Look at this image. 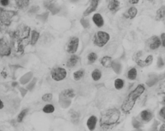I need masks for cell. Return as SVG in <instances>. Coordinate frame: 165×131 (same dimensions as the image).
<instances>
[{"mask_svg": "<svg viewBox=\"0 0 165 131\" xmlns=\"http://www.w3.org/2000/svg\"><path fill=\"white\" fill-rule=\"evenodd\" d=\"M145 91V86L143 84H140L131 91L121 105V108L122 112L125 114H128L130 113L135 105L136 101L141 97Z\"/></svg>", "mask_w": 165, "mask_h": 131, "instance_id": "1", "label": "cell"}, {"mask_svg": "<svg viewBox=\"0 0 165 131\" xmlns=\"http://www.w3.org/2000/svg\"><path fill=\"white\" fill-rule=\"evenodd\" d=\"M120 111L118 109L112 108L103 112L100 120L101 127H109L118 123L120 117Z\"/></svg>", "mask_w": 165, "mask_h": 131, "instance_id": "2", "label": "cell"}, {"mask_svg": "<svg viewBox=\"0 0 165 131\" xmlns=\"http://www.w3.org/2000/svg\"><path fill=\"white\" fill-rule=\"evenodd\" d=\"M110 40L109 34L104 31H98L95 33L93 37V43L98 47L104 46Z\"/></svg>", "mask_w": 165, "mask_h": 131, "instance_id": "3", "label": "cell"}, {"mask_svg": "<svg viewBox=\"0 0 165 131\" xmlns=\"http://www.w3.org/2000/svg\"><path fill=\"white\" fill-rule=\"evenodd\" d=\"M67 72L65 69L57 67L54 69L51 72V77L53 80L56 81H61L66 77Z\"/></svg>", "mask_w": 165, "mask_h": 131, "instance_id": "4", "label": "cell"}, {"mask_svg": "<svg viewBox=\"0 0 165 131\" xmlns=\"http://www.w3.org/2000/svg\"><path fill=\"white\" fill-rule=\"evenodd\" d=\"M79 44V38L77 37H72L68 43L66 51L69 53L74 54L77 51Z\"/></svg>", "mask_w": 165, "mask_h": 131, "instance_id": "5", "label": "cell"}, {"mask_svg": "<svg viewBox=\"0 0 165 131\" xmlns=\"http://www.w3.org/2000/svg\"><path fill=\"white\" fill-rule=\"evenodd\" d=\"M148 41H149V47L151 50H156L162 45L161 39L157 36H154L151 37L148 40Z\"/></svg>", "mask_w": 165, "mask_h": 131, "instance_id": "6", "label": "cell"}, {"mask_svg": "<svg viewBox=\"0 0 165 131\" xmlns=\"http://www.w3.org/2000/svg\"><path fill=\"white\" fill-rule=\"evenodd\" d=\"M15 12L13 11H4L1 12V20L2 23H4L5 24L9 26L10 24L11 21L10 19L15 15Z\"/></svg>", "mask_w": 165, "mask_h": 131, "instance_id": "7", "label": "cell"}, {"mask_svg": "<svg viewBox=\"0 0 165 131\" xmlns=\"http://www.w3.org/2000/svg\"><path fill=\"white\" fill-rule=\"evenodd\" d=\"M98 3H99L98 0H92L91 1L89 7L86 9V10H85V11L83 12V16H87L90 15L91 13H93V12L96 11L98 7Z\"/></svg>", "mask_w": 165, "mask_h": 131, "instance_id": "8", "label": "cell"}, {"mask_svg": "<svg viewBox=\"0 0 165 131\" xmlns=\"http://www.w3.org/2000/svg\"><path fill=\"white\" fill-rule=\"evenodd\" d=\"M11 53L10 47L4 41L3 39H1V56H9Z\"/></svg>", "mask_w": 165, "mask_h": 131, "instance_id": "9", "label": "cell"}, {"mask_svg": "<svg viewBox=\"0 0 165 131\" xmlns=\"http://www.w3.org/2000/svg\"><path fill=\"white\" fill-rule=\"evenodd\" d=\"M92 20L98 27H102L104 24V20L100 13H96L92 17Z\"/></svg>", "mask_w": 165, "mask_h": 131, "instance_id": "10", "label": "cell"}, {"mask_svg": "<svg viewBox=\"0 0 165 131\" xmlns=\"http://www.w3.org/2000/svg\"><path fill=\"white\" fill-rule=\"evenodd\" d=\"M97 118L94 116H92L89 117L87 120V127L90 131H93L95 130L96 126Z\"/></svg>", "mask_w": 165, "mask_h": 131, "instance_id": "11", "label": "cell"}, {"mask_svg": "<svg viewBox=\"0 0 165 131\" xmlns=\"http://www.w3.org/2000/svg\"><path fill=\"white\" fill-rule=\"evenodd\" d=\"M101 64L102 66L106 68H109L112 67L113 61H112V58L109 56H105L102 57L101 60Z\"/></svg>", "mask_w": 165, "mask_h": 131, "instance_id": "12", "label": "cell"}, {"mask_svg": "<svg viewBox=\"0 0 165 131\" xmlns=\"http://www.w3.org/2000/svg\"><path fill=\"white\" fill-rule=\"evenodd\" d=\"M120 3L118 0H111L108 4V9L111 12H115L119 9Z\"/></svg>", "mask_w": 165, "mask_h": 131, "instance_id": "13", "label": "cell"}, {"mask_svg": "<svg viewBox=\"0 0 165 131\" xmlns=\"http://www.w3.org/2000/svg\"><path fill=\"white\" fill-rule=\"evenodd\" d=\"M141 117L142 120L145 122H149L152 120L153 114L152 112L148 110H144L141 113Z\"/></svg>", "mask_w": 165, "mask_h": 131, "instance_id": "14", "label": "cell"}, {"mask_svg": "<svg viewBox=\"0 0 165 131\" xmlns=\"http://www.w3.org/2000/svg\"><path fill=\"white\" fill-rule=\"evenodd\" d=\"M78 60H79V57L77 55L75 54L72 55L68 60L66 63V66L69 68H73L77 64Z\"/></svg>", "mask_w": 165, "mask_h": 131, "instance_id": "15", "label": "cell"}, {"mask_svg": "<svg viewBox=\"0 0 165 131\" xmlns=\"http://www.w3.org/2000/svg\"><path fill=\"white\" fill-rule=\"evenodd\" d=\"M165 16V6H161L156 13L155 19L157 21H160L164 19Z\"/></svg>", "mask_w": 165, "mask_h": 131, "instance_id": "16", "label": "cell"}, {"mask_svg": "<svg viewBox=\"0 0 165 131\" xmlns=\"http://www.w3.org/2000/svg\"><path fill=\"white\" fill-rule=\"evenodd\" d=\"M138 14V9L135 7H131L129 8L127 11V18L130 19H133L135 18Z\"/></svg>", "mask_w": 165, "mask_h": 131, "instance_id": "17", "label": "cell"}, {"mask_svg": "<svg viewBox=\"0 0 165 131\" xmlns=\"http://www.w3.org/2000/svg\"><path fill=\"white\" fill-rule=\"evenodd\" d=\"M137 75H138V72L135 68H132L128 71L127 77L129 80H135L137 77Z\"/></svg>", "mask_w": 165, "mask_h": 131, "instance_id": "18", "label": "cell"}, {"mask_svg": "<svg viewBox=\"0 0 165 131\" xmlns=\"http://www.w3.org/2000/svg\"><path fill=\"white\" fill-rule=\"evenodd\" d=\"M39 33L35 30H33L31 32V41L30 44L31 45H34L36 44V42L39 40Z\"/></svg>", "mask_w": 165, "mask_h": 131, "instance_id": "19", "label": "cell"}, {"mask_svg": "<svg viewBox=\"0 0 165 131\" xmlns=\"http://www.w3.org/2000/svg\"><path fill=\"white\" fill-rule=\"evenodd\" d=\"M101 77H102V73L100 70L99 69H96L92 72V77L94 81H98L100 79Z\"/></svg>", "mask_w": 165, "mask_h": 131, "instance_id": "20", "label": "cell"}, {"mask_svg": "<svg viewBox=\"0 0 165 131\" xmlns=\"http://www.w3.org/2000/svg\"><path fill=\"white\" fill-rule=\"evenodd\" d=\"M16 4L20 9H24L29 5V0H16Z\"/></svg>", "mask_w": 165, "mask_h": 131, "instance_id": "21", "label": "cell"}, {"mask_svg": "<svg viewBox=\"0 0 165 131\" xmlns=\"http://www.w3.org/2000/svg\"><path fill=\"white\" fill-rule=\"evenodd\" d=\"M114 86L116 90H121L123 88L124 86V81L123 80H122V79H116L114 82Z\"/></svg>", "mask_w": 165, "mask_h": 131, "instance_id": "22", "label": "cell"}, {"mask_svg": "<svg viewBox=\"0 0 165 131\" xmlns=\"http://www.w3.org/2000/svg\"><path fill=\"white\" fill-rule=\"evenodd\" d=\"M84 75H85V71L84 70H78L77 71L74 72V79L76 81H78V80H80L82 78Z\"/></svg>", "mask_w": 165, "mask_h": 131, "instance_id": "23", "label": "cell"}, {"mask_svg": "<svg viewBox=\"0 0 165 131\" xmlns=\"http://www.w3.org/2000/svg\"><path fill=\"white\" fill-rule=\"evenodd\" d=\"M54 107L51 104L46 105L43 109V111L44 112L46 113H52L54 112Z\"/></svg>", "mask_w": 165, "mask_h": 131, "instance_id": "24", "label": "cell"}, {"mask_svg": "<svg viewBox=\"0 0 165 131\" xmlns=\"http://www.w3.org/2000/svg\"><path fill=\"white\" fill-rule=\"evenodd\" d=\"M97 54L95 53H90L88 54V61L90 64H93L95 63L96 61L97 60Z\"/></svg>", "mask_w": 165, "mask_h": 131, "instance_id": "25", "label": "cell"}, {"mask_svg": "<svg viewBox=\"0 0 165 131\" xmlns=\"http://www.w3.org/2000/svg\"><path fill=\"white\" fill-rule=\"evenodd\" d=\"M62 94L64 96L68 98H73L75 96V94L74 93V90L72 89H68V90H66L62 91Z\"/></svg>", "mask_w": 165, "mask_h": 131, "instance_id": "26", "label": "cell"}, {"mask_svg": "<svg viewBox=\"0 0 165 131\" xmlns=\"http://www.w3.org/2000/svg\"><path fill=\"white\" fill-rule=\"evenodd\" d=\"M27 112V109L23 110H22V111L19 114V116H17V121H18L19 123H21V122L23 121V119L24 118L25 116H26Z\"/></svg>", "mask_w": 165, "mask_h": 131, "instance_id": "27", "label": "cell"}, {"mask_svg": "<svg viewBox=\"0 0 165 131\" xmlns=\"http://www.w3.org/2000/svg\"><path fill=\"white\" fill-rule=\"evenodd\" d=\"M158 91L160 94H165V80L159 84Z\"/></svg>", "mask_w": 165, "mask_h": 131, "instance_id": "28", "label": "cell"}, {"mask_svg": "<svg viewBox=\"0 0 165 131\" xmlns=\"http://www.w3.org/2000/svg\"><path fill=\"white\" fill-rule=\"evenodd\" d=\"M52 94H46L44 95L42 97V100H43L45 102H49L51 101L52 99Z\"/></svg>", "mask_w": 165, "mask_h": 131, "instance_id": "29", "label": "cell"}, {"mask_svg": "<svg viewBox=\"0 0 165 131\" xmlns=\"http://www.w3.org/2000/svg\"><path fill=\"white\" fill-rule=\"evenodd\" d=\"M153 60H154V57H153L152 55H151L150 54V55H149V56H147V57L146 58L145 61H144L146 66L150 65L152 64Z\"/></svg>", "mask_w": 165, "mask_h": 131, "instance_id": "30", "label": "cell"}, {"mask_svg": "<svg viewBox=\"0 0 165 131\" xmlns=\"http://www.w3.org/2000/svg\"><path fill=\"white\" fill-rule=\"evenodd\" d=\"M132 123L133 127H134L136 129L140 128L142 127V124H141L140 121L135 120V118H133Z\"/></svg>", "mask_w": 165, "mask_h": 131, "instance_id": "31", "label": "cell"}, {"mask_svg": "<svg viewBox=\"0 0 165 131\" xmlns=\"http://www.w3.org/2000/svg\"><path fill=\"white\" fill-rule=\"evenodd\" d=\"M136 61V64L138 65L140 67H144L146 66L144 61L140 60V59H136V61Z\"/></svg>", "mask_w": 165, "mask_h": 131, "instance_id": "32", "label": "cell"}, {"mask_svg": "<svg viewBox=\"0 0 165 131\" xmlns=\"http://www.w3.org/2000/svg\"><path fill=\"white\" fill-rule=\"evenodd\" d=\"M159 114L161 117H162L164 120H165V106L161 108L159 111Z\"/></svg>", "mask_w": 165, "mask_h": 131, "instance_id": "33", "label": "cell"}, {"mask_svg": "<svg viewBox=\"0 0 165 131\" xmlns=\"http://www.w3.org/2000/svg\"><path fill=\"white\" fill-rule=\"evenodd\" d=\"M164 65V61L163 60L162 57H159L158 59V67L161 68V67H162Z\"/></svg>", "mask_w": 165, "mask_h": 131, "instance_id": "34", "label": "cell"}, {"mask_svg": "<svg viewBox=\"0 0 165 131\" xmlns=\"http://www.w3.org/2000/svg\"><path fill=\"white\" fill-rule=\"evenodd\" d=\"M162 44L164 47H165V33H163L161 35Z\"/></svg>", "mask_w": 165, "mask_h": 131, "instance_id": "35", "label": "cell"}, {"mask_svg": "<svg viewBox=\"0 0 165 131\" xmlns=\"http://www.w3.org/2000/svg\"><path fill=\"white\" fill-rule=\"evenodd\" d=\"M158 123H155L152 125V128L151 129L150 131H158Z\"/></svg>", "mask_w": 165, "mask_h": 131, "instance_id": "36", "label": "cell"}, {"mask_svg": "<svg viewBox=\"0 0 165 131\" xmlns=\"http://www.w3.org/2000/svg\"><path fill=\"white\" fill-rule=\"evenodd\" d=\"M9 1H8V0L1 1V4L3 6H7L9 4Z\"/></svg>", "mask_w": 165, "mask_h": 131, "instance_id": "37", "label": "cell"}, {"mask_svg": "<svg viewBox=\"0 0 165 131\" xmlns=\"http://www.w3.org/2000/svg\"><path fill=\"white\" fill-rule=\"evenodd\" d=\"M128 2L131 4H136L139 2V0H129Z\"/></svg>", "mask_w": 165, "mask_h": 131, "instance_id": "38", "label": "cell"}, {"mask_svg": "<svg viewBox=\"0 0 165 131\" xmlns=\"http://www.w3.org/2000/svg\"><path fill=\"white\" fill-rule=\"evenodd\" d=\"M159 131H165V124L162 125Z\"/></svg>", "mask_w": 165, "mask_h": 131, "instance_id": "39", "label": "cell"}, {"mask_svg": "<svg viewBox=\"0 0 165 131\" xmlns=\"http://www.w3.org/2000/svg\"><path fill=\"white\" fill-rule=\"evenodd\" d=\"M3 107H4V104H3V102L2 101V100L0 101V109H3Z\"/></svg>", "mask_w": 165, "mask_h": 131, "instance_id": "40", "label": "cell"}, {"mask_svg": "<svg viewBox=\"0 0 165 131\" xmlns=\"http://www.w3.org/2000/svg\"><path fill=\"white\" fill-rule=\"evenodd\" d=\"M163 104H164V105L165 106V96L164 97L163 100Z\"/></svg>", "mask_w": 165, "mask_h": 131, "instance_id": "41", "label": "cell"}, {"mask_svg": "<svg viewBox=\"0 0 165 131\" xmlns=\"http://www.w3.org/2000/svg\"><path fill=\"white\" fill-rule=\"evenodd\" d=\"M17 84V83L16 82H13V83H12V86H14L15 87L16 85Z\"/></svg>", "mask_w": 165, "mask_h": 131, "instance_id": "42", "label": "cell"}, {"mask_svg": "<svg viewBox=\"0 0 165 131\" xmlns=\"http://www.w3.org/2000/svg\"><path fill=\"white\" fill-rule=\"evenodd\" d=\"M141 131V130H140V129H136V130H135V131Z\"/></svg>", "mask_w": 165, "mask_h": 131, "instance_id": "43", "label": "cell"}]
</instances>
